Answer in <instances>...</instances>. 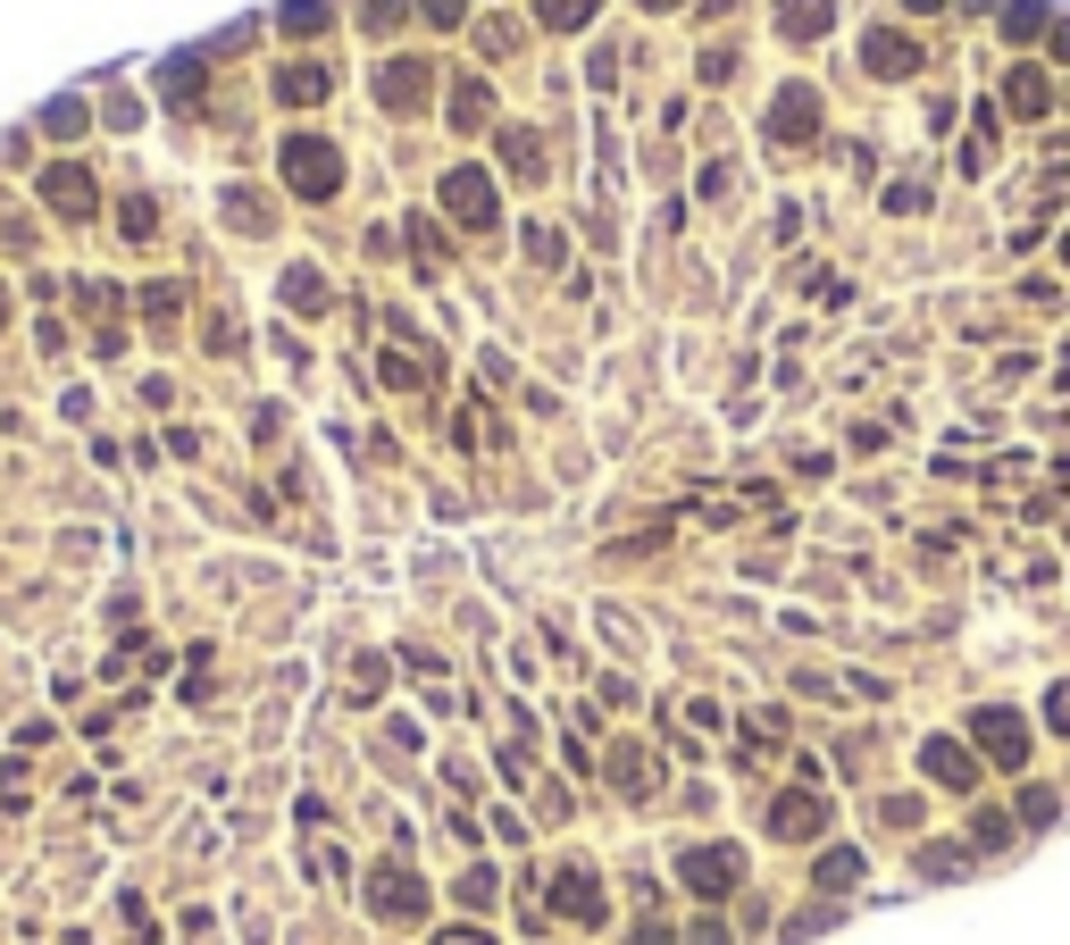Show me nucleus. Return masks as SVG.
Here are the masks:
<instances>
[{"label":"nucleus","instance_id":"5","mask_svg":"<svg viewBox=\"0 0 1070 945\" xmlns=\"http://www.w3.org/2000/svg\"><path fill=\"white\" fill-rule=\"evenodd\" d=\"M978 745H987V754H1004V761L1029 754V737H1020V719H1012V712H978Z\"/></svg>","mask_w":1070,"mask_h":945},{"label":"nucleus","instance_id":"20","mask_svg":"<svg viewBox=\"0 0 1070 945\" xmlns=\"http://www.w3.org/2000/svg\"><path fill=\"white\" fill-rule=\"evenodd\" d=\"M418 9H427L435 25H451V18H460V9H469V0H418Z\"/></svg>","mask_w":1070,"mask_h":945},{"label":"nucleus","instance_id":"6","mask_svg":"<svg viewBox=\"0 0 1070 945\" xmlns=\"http://www.w3.org/2000/svg\"><path fill=\"white\" fill-rule=\"evenodd\" d=\"M686 879H695L703 895H719V887L736 879V853H695V862H686Z\"/></svg>","mask_w":1070,"mask_h":945},{"label":"nucleus","instance_id":"15","mask_svg":"<svg viewBox=\"0 0 1070 945\" xmlns=\"http://www.w3.org/2000/svg\"><path fill=\"white\" fill-rule=\"evenodd\" d=\"M451 117H460V126H486V84H460V101H451Z\"/></svg>","mask_w":1070,"mask_h":945},{"label":"nucleus","instance_id":"1","mask_svg":"<svg viewBox=\"0 0 1070 945\" xmlns=\"http://www.w3.org/2000/svg\"><path fill=\"white\" fill-rule=\"evenodd\" d=\"M284 185H293L301 201H326V193L343 185L335 143H319V134H293V143H284Z\"/></svg>","mask_w":1070,"mask_h":945},{"label":"nucleus","instance_id":"16","mask_svg":"<svg viewBox=\"0 0 1070 945\" xmlns=\"http://www.w3.org/2000/svg\"><path fill=\"white\" fill-rule=\"evenodd\" d=\"M117 218H126V235H134V243H143V235H150V218H159V209H150V201H143V193H134V201H126V209H117Z\"/></svg>","mask_w":1070,"mask_h":945},{"label":"nucleus","instance_id":"21","mask_svg":"<svg viewBox=\"0 0 1070 945\" xmlns=\"http://www.w3.org/2000/svg\"><path fill=\"white\" fill-rule=\"evenodd\" d=\"M1046 712H1053V728H1070V686H1053V703H1046Z\"/></svg>","mask_w":1070,"mask_h":945},{"label":"nucleus","instance_id":"9","mask_svg":"<svg viewBox=\"0 0 1070 945\" xmlns=\"http://www.w3.org/2000/svg\"><path fill=\"white\" fill-rule=\"evenodd\" d=\"M1004 93H1012V110H1020V117H1037V110H1046V76H1037V68H1020V76L1004 84Z\"/></svg>","mask_w":1070,"mask_h":945},{"label":"nucleus","instance_id":"10","mask_svg":"<svg viewBox=\"0 0 1070 945\" xmlns=\"http://www.w3.org/2000/svg\"><path fill=\"white\" fill-rule=\"evenodd\" d=\"M284 302H293V310H319V302H326L319 268H293V277H284Z\"/></svg>","mask_w":1070,"mask_h":945},{"label":"nucleus","instance_id":"17","mask_svg":"<svg viewBox=\"0 0 1070 945\" xmlns=\"http://www.w3.org/2000/svg\"><path fill=\"white\" fill-rule=\"evenodd\" d=\"M1037 25H1046V9H1029V0H1020L1012 18H1004V34H1012V42H1029V34H1037Z\"/></svg>","mask_w":1070,"mask_h":945},{"label":"nucleus","instance_id":"2","mask_svg":"<svg viewBox=\"0 0 1070 945\" xmlns=\"http://www.w3.org/2000/svg\"><path fill=\"white\" fill-rule=\"evenodd\" d=\"M444 201H451V218L494 227V185H486V168H451V176H444Z\"/></svg>","mask_w":1070,"mask_h":945},{"label":"nucleus","instance_id":"22","mask_svg":"<svg viewBox=\"0 0 1070 945\" xmlns=\"http://www.w3.org/2000/svg\"><path fill=\"white\" fill-rule=\"evenodd\" d=\"M444 945H486V937H469V928H460V937H444Z\"/></svg>","mask_w":1070,"mask_h":945},{"label":"nucleus","instance_id":"12","mask_svg":"<svg viewBox=\"0 0 1070 945\" xmlns=\"http://www.w3.org/2000/svg\"><path fill=\"white\" fill-rule=\"evenodd\" d=\"M820 25H828V0H787V34H820Z\"/></svg>","mask_w":1070,"mask_h":945},{"label":"nucleus","instance_id":"24","mask_svg":"<svg viewBox=\"0 0 1070 945\" xmlns=\"http://www.w3.org/2000/svg\"><path fill=\"white\" fill-rule=\"evenodd\" d=\"M644 9H661V0H644Z\"/></svg>","mask_w":1070,"mask_h":945},{"label":"nucleus","instance_id":"11","mask_svg":"<svg viewBox=\"0 0 1070 945\" xmlns=\"http://www.w3.org/2000/svg\"><path fill=\"white\" fill-rule=\"evenodd\" d=\"M376 912H418V887L385 870V879H376Z\"/></svg>","mask_w":1070,"mask_h":945},{"label":"nucleus","instance_id":"3","mask_svg":"<svg viewBox=\"0 0 1070 945\" xmlns=\"http://www.w3.org/2000/svg\"><path fill=\"white\" fill-rule=\"evenodd\" d=\"M42 201H51V209H67V218H93V176L75 168V159H59V168L42 176Z\"/></svg>","mask_w":1070,"mask_h":945},{"label":"nucleus","instance_id":"19","mask_svg":"<svg viewBox=\"0 0 1070 945\" xmlns=\"http://www.w3.org/2000/svg\"><path fill=\"white\" fill-rule=\"evenodd\" d=\"M42 126H51V134H75V126H84V101H59V110L42 117Z\"/></svg>","mask_w":1070,"mask_h":945},{"label":"nucleus","instance_id":"23","mask_svg":"<svg viewBox=\"0 0 1070 945\" xmlns=\"http://www.w3.org/2000/svg\"><path fill=\"white\" fill-rule=\"evenodd\" d=\"M912 9H937V0H912Z\"/></svg>","mask_w":1070,"mask_h":945},{"label":"nucleus","instance_id":"7","mask_svg":"<svg viewBox=\"0 0 1070 945\" xmlns=\"http://www.w3.org/2000/svg\"><path fill=\"white\" fill-rule=\"evenodd\" d=\"M811 117H820V110H811V93H787L770 110V134H811Z\"/></svg>","mask_w":1070,"mask_h":945},{"label":"nucleus","instance_id":"18","mask_svg":"<svg viewBox=\"0 0 1070 945\" xmlns=\"http://www.w3.org/2000/svg\"><path fill=\"white\" fill-rule=\"evenodd\" d=\"M928 770H945V778H954V787H962V778H970V761H962L954 745H928Z\"/></svg>","mask_w":1070,"mask_h":945},{"label":"nucleus","instance_id":"4","mask_svg":"<svg viewBox=\"0 0 1070 945\" xmlns=\"http://www.w3.org/2000/svg\"><path fill=\"white\" fill-rule=\"evenodd\" d=\"M870 68H879V76H912V68H921V42H903V34H870Z\"/></svg>","mask_w":1070,"mask_h":945},{"label":"nucleus","instance_id":"13","mask_svg":"<svg viewBox=\"0 0 1070 945\" xmlns=\"http://www.w3.org/2000/svg\"><path fill=\"white\" fill-rule=\"evenodd\" d=\"M326 25V0H293V9H284V34H319Z\"/></svg>","mask_w":1070,"mask_h":945},{"label":"nucleus","instance_id":"14","mask_svg":"<svg viewBox=\"0 0 1070 945\" xmlns=\"http://www.w3.org/2000/svg\"><path fill=\"white\" fill-rule=\"evenodd\" d=\"M536 18H552V25H585V18H594V0H536Z\"/></svg>","mask_w":1070,"mask_h":945},{"label":"nucleus","instance_id":"25","mask_svg":"<svg viewBox=\"0 0 1070 945\" xmlns=\"http://www.w3.org/2000/svg\"><path fill=\"white\" fill-rule=\"evenodd\" d=\"M0 319H9V302H0Z\"/></svg>","mask_w":1070,"mask_h":945},{"label":"nucleus","instance_id":"8","mask_svg":"<svg viewBox=\"0 0 1070 945\" xmlns=\"http://www.w3.org/2000/svg\"><path fill=\"white\" fill-rule=\"evenodd\" d=\"M277 93L310 110V101H326V76H319V68H284V76H277Z\"/></svg>","mask_w":1070,"mask_h":945}]
</instances>
